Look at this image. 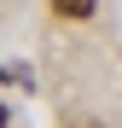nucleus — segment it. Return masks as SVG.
<instances>
[{"label":"nucleus","instance_id":"nucleus-1","mask_svg":"<svg viewBox=\"0 0 122 128\" xmlns=\"http://www.w3.org/2000/svg\"><path fill=\"white\" fill-rule=\"evenodd\" d=\"M52 6L64 12V18H93V6H99V0H52Z\"/></svg>","mask_w":122,"mask_h":128},{"label":"nucleus","instance_id":"nucleus-2","mask_svg":"<svg viewBox=\"0 0 122 128\" xmlns=\"http://www.w3.org/2000/svg\"><path fill=\"white\" fill-rule=\"evenodd\" d=\"M6 122H12V116H6V105H0V128H6Z\"/></svg>","mask_w":122,"mask_h":128}]
</instances>
